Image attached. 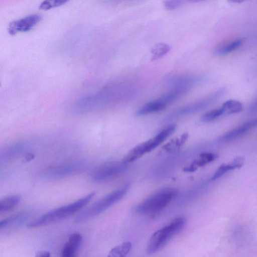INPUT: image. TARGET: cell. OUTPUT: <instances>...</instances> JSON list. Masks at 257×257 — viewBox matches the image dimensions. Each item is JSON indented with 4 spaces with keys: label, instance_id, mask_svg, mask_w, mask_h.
I'll use <instances>...</instances> for the list:
<instances>
[{
    "label": "cell",
    "instance_id": "6da1fadb",
    "mask_svg": "<svg viewBox=\"0 0 257 257\" xmlns=\"http://www.w3.org/2000/svg\"><path fill=\"white\" fill-rule=\"evenodd\" d=\"M95 194L96 192L93 191L71 204L51 210L30 222L27 227H38L65 219L85 206Z\"/></svg>",
    "mask_w": 257,
    "mask_h": 257
},
{
    "label": "cell",
    "instance_id": "7a4b0ae2",
    "mask_svg": "<svg viewBox=\"0 0 257 257\" xmlns=\"http://www.w3.org/2000/svg\"><path fill=\"white\" fill-rule=\"evenodd\" d=\"M175 188H166L150 195L136 207V212L155 216L164 209L176 196Z\"/></svg>",
    "mask_w": 257,
    "mask_h": 257
},
{
    "label": "cell",
    "instance_id": "3957f363",
    "mask_svg": "<svg viewBox=\"0 0 257 257\" xmlns=\"http://www.w3.org/2000/svg\"><path fill=\"white\" fill-rule=\"evenodd\" d=\"M186 222L184 217H177L169 224L154 232L147 244L146 253L152 254L162 249L173 236L182 230Z\"/></svg>",
    "mask_w": 257,
    "mask_h": 257
},
{
    "label": "cell",
    "instance_id": "277c9868",
    "mask_svg": "<svg viewBox=\"0 0 257 257\" xmlns=\"http://www.w3.org/2000/svg\"><path fill=\"white\" fill-rule=\"evenodd\" d=\"M128 187V185L126 184L100 199L79 213L75 218V222H83L101 213L121 199L126 193Z\"/></svg>",
    "mask_w": 257,
    "mask_h": 257
},
{
    "label": "cell",
    "instance_id": "5b68a950",
    "mask_svg": "<svg viewBox=\"0 0 257 257\" xmlns=\"http://www.w3.org/2000/svg\"><path fill=\"white\" fill-rule=\"evenodd\" d=\"M176 127V124H171L163 129L153 138L136 146L123 157L121 161L122 162L127 164L151 152L169 138L175 131Z\"/></svg>",
    "mask_w": 257,
    "mask_h": 257
},
{
    "label": "cell",
    "instance_id": "8992f818",
    "mask_svg": "<svg viewBox=\"0 0 257 257\" xmlns=\"http://www.w3.org/2000/svg\"><path fill=\"white\" fill-rule=\"evenodd\" d=\"M125 165L122 162L104 164L94 172L92 179L96 182L110 180L120 174L124 169Z\"/></svg>",
    "mask_w": 257,
    "mask_h": 257
},
{
    "label": "cell",
    "instance_id": "52a82bcc",
    "mask_svg": "<svg viewBox=\"0 0 257 257\" xmlns=\"http://www.w3.org/2000/svg\"><path fill=\"white\" fill-rule=\"evenodd\" d=\"M41 20L38 14H32L19 20L12 21L9 25L8 31L10 35H15L20 32L30 31Z\"/></svg>",
    "mask_w": 257,
    "mask_h": 257
},
{
    "label": "cell",
    "instance_id": "ba28073f",
    "mask_svg": "<svg viewBox=\"0 0 257 257\" xmlns=\"http://www.w3.org/2000/svg\"><path fill=\"white\" fill-rule=\"evenodd\" d=\"M225 92L224 88H221L217 91L213 93L211 95L207 98L190 106H186L176 110L172 115H180L190 113L192 111L194 112L203 109L212 103L213 101L219 99L223 95Z\"/></svg>",
    "mask_w": 257,
    "mask_h": 257
},
{
    "label": "cell",
    "instance_id": "9c48e42d",
    "mask_svg": "<svg viewBox=\"0 0 257 257\" xmlns=\"http://www.w3.org/2000/svg\"><path fill=\"white\" fill-rule=\"evenodd\" d=\"M257 127V117L246 121L224 134L221 138L222 141L234 140Z\"/></svg>",
    "mask_w": 257,
    "mask_h": 257
},
{
    "label": "cell",
    "instance_id": "30bf717a",
    "mask_svg": "<svg viewBox=\"0 0 257 257\" xmlns=\"http://www.w3.org/2000/svg\"><path fill=\"white\" fill-rule=\"evenodd\" d=\"M82 240V236L79 233L71 234L68 242L64 246L62 250V256L63 257H72L75 254L80 246Z\"/></svg>",
    "mask_w": 257,
    "mask_h": 257
},
{
    "label": "cell",
    "instance_id": "8fae6325",
    "mask_svg": "<svg viewBox=\"0 0 257 257\" xmlns=\"http://www.w3.org/2000/svg\"><path fill=\"white\" fill-rule=\"evenodd\" d=\"M218 155L213 153H203L195 159L189 166L183 169L186 172H193L199 167H203L216 159Z\"/></svg>",
    "mask_w": 257,
    "mask_h": 257
},
{
    "label": "cell",
    "instance_id": "7c38bea8",
    "mask_svg": "<svg viewBox=\"0 0 257 257\" xmlns=\"http://www.w3.org/2000/svg\"><path fill=\"white\" fill-rule=\"evenodd\" d=\"M167 104L161 98L159 99L150 101L136 112L138 116H144L163 110Z\"/></svg>",
    "mask_w": 257,
    "mask_h": 257
},
{
    "label": "cell",
    "instance_id": "4fadbf2b",
    "mask_svg": "<svg viewBox=\"0 0 257 257\" xmlns=\"http://www.w3.org/2000/svg\"><path fill=\"white\" fill-rule=\"evenodd\" d=\"M27 218L25 213H19L10 216L0 222V229H9L19 226Z\"/></svg>",
    "mask_w": 257,
    "mask_h": 257
},
{
    "label": "cell",
    "instance_id": "5bb4252c",
    "mask_svg": "<svg viewBox=\"0 0 257 257\" xmlns=\"http://www.w3.org/2000/svg\"><path fill=\"white\" fill-rule=\"evenodd\" d=\"M188 133H184L180 138L171 140L169 142L163 146L162 149L167 152L173 153L177 151L184 145L188 138Z\"/></svg>",
    "mask_w": 257,
    "mask_h": 257
},
{
    "label": "cell",
    "instance_id": "9a60e30c",
    "mask_svg": "<svg viewBox=\"0 0 257 257\" xmlns=\"http://www.w3.org/2000/svg\"><path fill=\"white\" fill-rule=\"evenodd\" d=\"M243 41V39L239 38L226 42L217 48L216 53L221 55L228 54L239 48Z\"/></svg>",
    "mask_w": 257,
    "mask_h": 257
},
{
    "label": "cell",
    "instance_id": "2e32d148",
    "mask_svg": "<svg viewBox=\"0 0 257 257\" xmlns=\"http://www.w3.org/2000/svg\"><path fill=\"white\" fill-rule=\"evenodd\" d=\"M21 201V197L17 195H11L0 200V213L9 211Z\"/></svg>",
    "mask_w": 257,
    "mask_h": 257
},
{
    "label": "cell",
    "instance_id": "e0dca14e",
    "mask_svg": "<svg viewBox=\"0 0 257 257\" xmlns=\"http://www.w3.org/2000/svg\"><path fill=\"white\" fill-rule=\"evenodd\" d=\"M220 108L223 114H231L240 112L242 110V104L238 100L230 99L225 101Z\"/></svg>",
    "mask_w": 257,
    "mask_h": 257
},
{
    "label": "cell",
    "instance_id": "ac0fdd59",
    "mask_svg": "<svg viewBox=\"0 0 257 257\" xmlns=\"http://www.w3.org/2000/svg\"><path fill=\"white\" fill-rule=\"evenodd\" d=\"M132 247V244L131 242H123L112 248L109 251L108 256L124 257L130 252Z\"/></svg>",
    "mask_w": 257,
    "mask_h": 257
},
{
    "label": "cell",
    "instance_id": "d6986e66",
    "mask_svg": "<svg viewBox=\"0 0 257 257\" xmlns=\"http://www.w3.org/2000/svg\"><path fill=\"white\" fill-rule=\"evenodd\" d=\"M171 49L170 46L165 43H160L156 44L151 49V60L159 59L167 54Z\"/></svg>",
    "mask_w": 257,
    "mask_h": 257
},
{
    "label": "cell",
    "instance_id": "ffe728a7",
    "mask_svg": "<svg viewBox=\"0 0 257 257\" xmlns=\"http://www.w3.org/2000/svg\"><path fill=\"white\" fill-rule=\"evenodd\" d=\"M70 0H44L39 6V9L43 11H48L52 9L61 6Z\"/></svg>",
    "mask_w": 257,
    "mask_h": 257
},
{
    "label": "cell",
    "instance_id": "44dd1931",
    "mask_svg": "<svg viewBox=\"0 0 257 257\" xmlns=\"http://www.w3.org/2000/svg\"><path fill=\"white\" fill-rule=\"evenodd\" d=\"M223 114L221 108H216L204 113L200 118L202 122H209L214 120Z\"/></svg>",
    "mask_w": 257,
    "mask_h": 257
},
{
    "label": "cell",
    "instance_id": "7402d4cb",
    "mask_svg": "<svg viewBox=\"0 0 257 257\" xmlns=\"http://www.w3.org/2000/svg\"><path fill=\"white\" fill-rule=\"evenodd\" d=\"M233 169H234V168L231 163L227 165H221L218 168L217 170L215 172V174L212 176L211 180L215 181L218 179V178L221 177L223 175H224L226 172Z\"/></svg>",
    "mask_w": 257,
    "mask_h": 257
},
{
    "label": "cell",
    "instance_id": "603a6c76",
    "mask_svg": "<svg viewBox=\"0 0 257 257\" xmlns=\"http://www.w3.org/2000/svg\"><path fill=\"white\" fill-rule=\"evenodd\" d=\"M188 2V0H165L164 7L168 10H174Z\"/></svg>",
    "mask_w": 257,
    "mask_h": 257
},
{
    "label": "cell",
    "instance_id": "cb8c5ba5",
    "mask_svg": "<svg viewBox=\"0 0 257 257\" xmlns=\"http://www.w3.org/2000/svg\"><path fill=\"white\" fill-rule=\"evenodd\" d=\"M244 159L242 157H238L235 158L231 163L235 169L240 168L244 164Z\"/></svg>",
    "mask_w": 257,
    "mask_h": 257
},
{
    "label": "cell",
    "instance_id": "d4e9b609",
    "mask_svg": "<svg viewBox=\"0 0 257 257\" xmlns=\"http://www.w3.org/2000/svg\"><path fill=\"white\" fill-rule=\"evenodd\" d=\"M36 257H49L50 256V253L47 251H40L36 253Z\"/></svg>",
    "mask_w": 257,
    "mask_h": 257
},
{
    "label": "cell",
    "instance_id": "484cf974",
    "mask_svg": "<svg viewBox=\"0 0 257 257\" xmlns=\"http://www.w3.org/2000/svg\"><path fill=\"white\" fill-rule=\"evenodd\" d=\"M248 111L250 112H254L257 111V98L250 106Z\"/></svg>",
    "mask_w": 257,
    "mask_h": 257
},
{
    "label": "cell",
    "instance_id": "4316f807",
    "mask_svg": "<svg viewBox=\"0 0 257 257\" xmlns=\"http://www.w3.org/2000/svg\"><path fill=\"white\" fill-rule=\"evenodd\" d=\"M34 156L32 154H30V155H28L26 157V160L28 161H30L32 159H33L34 158Z\"/></svg>",
    "mask_w": 257,
    "mask_h": 257
},
{
    "label": "cell",
    "instance_id": "83f0119b",
    "mask_svg": "<svg viewBox=\"0 0 257 257\" xmlns=\"http://www.w3.org/2000/svg\"><path fill=\"white\" fill-rule=\"evenodd\" d=\"M205 0H188V2L191 3H196L198 2H200L202 1H204Z\"/></svg>",
    "mask_w": 257,
    "mask_h": 257
},
{
    "label": "cell",
    "instance_id": "f1b7e54d",
    "mask_svg": "<svg viewBox=\"0 0 257 257\" xmlns=\"http://www.w3.org/2000/svg\"><path fill=\"white\" fill-rule=\"evenodd\" d=\"M229 1L234 3H239L244 2L245 0H228Z\"/></svg>",
    "mask_w": 257,
    "mask_h": 257
}]
</instances>
